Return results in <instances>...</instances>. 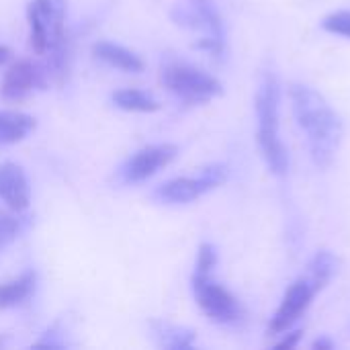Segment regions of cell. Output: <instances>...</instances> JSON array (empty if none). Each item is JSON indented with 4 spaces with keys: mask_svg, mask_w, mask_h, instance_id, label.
Masks as SVG:
<instances>
[{
    "mask_svg": "<svg viewBox=\"0 0 350 350\" xmlns=\"http://www.w3.org/2000/svg\"><path fill=\"white\" fill-rule=\"evenodd\" d=\"M111 100L117 109L127 113H156L160 111V100H156L150 92L139 88H121L111 94Z\"/></svg>",
    "mask_w": 350,
    "mask_h": 350,
    "instance_id": "16",
    "label": "cell"
},
{
    "mask_svg": "<svg viewBox=\"0 0 350 350\" xmlns=\"http://www.w3.org/2000/svg\"><path fill=\"white\" fill-rule=\"evenodd\" d=\"M47 76L49 74L45 70H41L37 64H33L29 59H18L6 70L2 84H0V96L8 103L23 100L33 90L43 88Z\"/></svg>",
    "mask_w": 350,
    "mask_h": 350,
    "instance_id": "9",
    "label": "cell"
},
{
    "mask_svg": "<svg viewBox=\"0 0 350 350\" xmlns=\"http://www.w3.org/2000/svg\"><path fill=\"white\" fill-rule=\"evenodd\" d=\"M254 111H256V142L262 154L267 168L285 176L289 170V150L279 133V111H281V84L275 72H265L256 94H254Z\"/></svg>",
    "mask_w": 350,
    "mask_h": 350,
    "instance_id": "2",
    "label": "cell"
},
{
    "mask_svg": "<svg viewBox=\"0 0 350 350\" xmlns=\"http://www.w3.org/2000/svg\"><path fill=\"white\" fill-rule=\"evenodd\" d=\"M31 47L39 55L66 45V0H33L27 6Z\"/></svg>",
    "mask_w": 350,
    "mask_h": 350,
    "instance_id": "4",
    "label": "cell"
},
{
    "mask_svg": "<svg viewBox=\"0 0 350 350\" xmlns=\"http://www.w3.org/2000/svg\"><path fill=\"white\" fill-rule=\"evenodd\" d=\"M316 295H318L316 287L306 277L295 279L287 287L275 316L269 322V330H267L269 336H281L283 332L291 330L297 324V320L308 312V308L312 306Z\"/></svg>",
    "mask_w": 350,
    "mask_h": 350,
    "instance_id": "7",
    "label": "cell"
},
{
    "mask_svg": "<svg viewBox=\"0 0 350 350\" xmlns=\"http://www.w3.org/2000/svg\"><path fill=\"white\" fill-rule=\"evenodd\" d=\"M289 100L299 129L308 137L312 160L320 168H328L340 148L345 125L322 92L304 82L289 84Z\"/></svg>",
    "mask_w": 350,
    "mask_h": 350,
    "instance_id": "1",
    "label": "cell"
},
{
    "mask_svg": "<svg viewBox=\"0 0 350 350\" xmlns=\"http://www.w3.org/2000/svg\"><path fill=\"white\" fill-rule=\"evenodd\" d=\"M35 283H37V275L33 271H27L16 279L2 283L0 285V310H8L27 301L31 293L35 291Z\"/></svg>",
    "mask_w": 350,
    "mask_h": 350,
    "instance_id": "17",
    "label": "cell"
},
{
    "mask_svg": "<svg viewBox=\"0 0 350 350\" xmlns=\"http://www.w3.org/2000/svg\"><path fill=\"white\" fill-rule=\"evenodd\" d=\"M21 232H23V219L12 213L0 211V252L8 244H12Z\"/></svg>",
    "mask_w": 350,
    "mask_h": 350,
    "instance_id": "18",
    "label": "cell"
},
{
    "mask_svg": "<svg viewBox=\"0 0 350 350\" xmlns=\"http://www.w3.org/2000/svg\"><path fill=\"white\" fill-rule=\"evenodd\" d=\"M8 57H10V49L6 45H0V64L8 62Z\"/></svg>",
    "mask_w": 350,
    "mask_h": 350,
    "instance_id": "23",
    "label": "cell"
},
{
    "mask_svg": "<svg viewBox=\"0 0 350 350\" xmlns=\"http://www.w3.org/2000/svg\"><path fill=\"white\" fill-rule=\"evenodd\" d=\"M340 269V258L332 252V250H318L314 254V258L308 265L306 271V279L316 287V291L320 293L322 289H326V285L334 279V275Z\"/></svg>",
    "mask_w": 350,
    "mask_h": 350,
    "instance_id": "14",
    "label": "cell"
},
{
    "mask_svg": "<svg viewBox=\"0 0 350 350\" xmlns=\"http://www.w3.org/2000/svg\"><path fill=\"white\" fill-rule=\"evenodd\" d=\"M312 349L314 350H332L334 349V342L330 340V338H326V336H322V338H318L314 345H312Z\"/></svg>",
    "mask_w": 350,
    "mask_h": 350,
    "instance_id": "22",
    "label": "cell"
},
{
    "mask_svg": "<svg viewBox=\"0 0 350 350\" xmlns=\"http://www.w3.org/2000/svg\"><path fill=\"white\" fill-rule=\"evenodd\" d=\"M230 176V168L221 162L209 164L199 170L197 176H180L162 183L154 191V199L164 205H187L221 187Z\"/></svg>",
    "mask_w": 350,
    "mask_h": 350,
    "instance_id": "5",
    "label": "cell"
},
{
    "mask_svg": "<svg viewBox=\"0 0 350 350\" xmlns=\"http://www.w3.org/2000/svg\"><path fill=\"white\" fill-rule=\"evenodd\" d=\"M189 4L195 8V12L199 14L203 29L207 31L205 37H201L195 47L221 57L226 53V25H224V16L217 8V4L213 0H189Z\"/></svg>",
    "mask_w": 350,
    "mask_h": 350,
    "instance_id": "10",
    "label": "cell"
},
{
    "mask_svg": "<svg viewBox=\"0 0 350 350\" xmlns=\"http://www.w3.org/2000/svg\"><path fill=\"white\" fill-rule=\"evenodd\" d=\"M217 267V250L213 244L209 242H203L199 246V252H197V262H195V271L197 275H213V269Z\"/></svg>",
    "mask_w": 350,
    "mask_h": 350,
    "instance_id": "20",
    "label": "cell"
},
{
    "mask_svg": "<svg viewBox=\"0 0 350 350\" xmlns=\"http://www.w3.org/2000/svg\"><path fill=\"white\" fill-rule=\"evenodd\" d=\"M35 117L21 113V111H10L2 109L0 111V146H12L23 142L33 129H35Z\"/></svg>",
    "mask_w": 350,
    "mask_h": 350,
    "instance_id": "13",
    "label": "cell"
},
{
    "mask_svg": "<svg viewBox=\"0 0 350 350\" xmlns=\"http://www.w3.org/2000/svg\"><path fill=\"white\" fill-rule=\"evenodd\" d=\"M322 29L332 35H340V37L350 39V10H334V12L326 14L322 18Z\"/></svg>",
    "mask_w": 350,
    "mask_h": 350,
    "instance_id": "19",
    "label": "cell"
},
{
    "mask_svg": "<svg viewBox=\"0 0 350 350\" xmlns=\"http://www.w3.org/2000/svg\"><path fill=\"white\" fill-rule=\"evenodd\" d=\"M178 156L174 144H156L137 150L119 170V176L125 185H139L152 178L158 170L166 168Z\"/></svg>",
    "mask_w": 350,
    "mask_h": 350,
    "instance_id": "8",
    "label": "cell"
},
{
    "mask_svg": "<svg viewBox=\"0 0 350 350\" xmlns=\"http://www.w3.org/2000/svg\"><path fill=\"white\" fill-rule=\"evenodd\" d=\"M160 80L164 88L185 105H205L224 92V84L215 76L174 57L162 62Z\"/></svg>",
    "mask_w": 350,
    "mask_h": 350,
    "instance_id": "3",
    "label": "cell"
},
{
    "mask_svg": "<svg viewBox=\"0 0 350 350\" xmlns=\"http://www.w3.org/2000/svg\"><path fill=\"white\" fill-rule=\"evenodd\" d=\"M301 334H304L301 330H287V332H283V334H281L283 338L275 345V349L277 350L295 349V347L299 345V340H301Z\"/></svg>",
    "mask_w": 350,
    "mask_h": 350,
    "instance_id": "21",
    "label": "cell"
},
{
    "mask_svg": "<svg viewBox=\"0 0 350 350\" xmlns=\"http://www.w3.org/2000/svg\"><path fill=\"white\" fill-rule=\"evenodd\" d=\"M0 199L12 213H21L31 203V187L25 170L14 162L0 164Z\"/></svg>",
    "mask_w": 350,
    "mask_h": 350,
    "instance_id": "11",
    "label": "cell"
},
{
    "mask_svg": "<svg viewBox=\"0 0 350 350\" xmlns=\"http://www.w3.org/2000/svg\"><path fill=\"white\" fill-rule=\"evenodd\" d=\"M191 289L201 312L215 324H234L244 316V308L238 297L213 279V275L191 277Z\"/></svg>",
    "mask_w": 350,
    "mask_h": 350,
    "instance_id": "6",
    "label": "cell"
},
{
    "mask_svg": "<svg viewBox=\"0 0 350 350\" xmlns=\"http://www.w3.org/2000/svg\"><path fill=\"white\" fill-rule=\"evenodd\" d=\"M92 55L96 59H100L103 64L123 70V72H129V74L144 72V59L135 51H131L119 43H113V41H96L92 45Z\"/></svg>",
    "mask_w": 350,
    "mask_h": 350,
    "instance_id": "12",
    "label": "cell"
},
{
    "mask_svg": "<svg viewBox=\"0 0 350 350\" xmlns=\"http://www.w3.org/2000/svg\"><path fill=\"white\" fill-rule=\"evenodd\" d=\"M150 328L162 349L185 350L191 349L195 342V330L185 328V326H176V324H170L164 320H152Z\"/></svg>",
    "mask_w": 350,
    "mask_h": 350,
    "instance_id": "15",
    "label": "cell"
}]
</instances>
